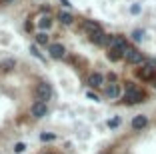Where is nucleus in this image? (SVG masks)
I'll return each mask as SVG.
<instances>
[{"instance_id":"nucleus-8","label":"nucleus","mask_w":156,"mask_h":154,"mask_svg":"<svg viewBox=\"0 0 156 154\" xmlns=\"http://www.w3.org/2000/svg\"><path fill=\"white\" fill-rule=\"evenodd\" d=\"M146 124H148V118L144 116V114H138V116L132 118V128L134 130H142Z\"/></svg>"},{"instance_id":"nucleus-3","label":"nucleus","mask_w":156,"mask_h":154,"mask_svg":"<svg viewBox=\"0 0 156 154\" xmlns=\"http://www.w3.org/2000/svg\"><path fill=\"white\" fill-rule=\"evenodd\" d=\"M34 96H36L40 102L50 100V96H52V86L48 84V82H38L36 88H34Z\"/></svg>"},{"instance_id":"nucleus-1","label":"nucleus","mask_w":156,"mask_h":154,"mask_svg":"<svg viewBox=\"0 0 156 154\" xmlns=\"http://www.w3.org/2000/svg\"><path fill=\"white\" fill-rule=\"evenodd\" d=\"M122 98H124L126 104H138V102L144 100V92H142V88H138L136 84L128 82V86H126V90H124Z\"/></svg>"},{"instance_id":"nucleus-16","label":"nucleus","mask_w":156,"mask_h":154,"mask_svg":"<svg viewBox=\"0 0 156 154\" xmlns=\"http://www.w3.org/2000/svg\"><path fill=\"white\" fill-rule=\"evenodd\" d=\"M106 56H108V60H112V62H116V60L122 58V54H120V52H116V50H108V52H106Z\"/></svg>"},{"instance_id":"nucleus-26","label":"nucleus","mask_w":156,"mask_h":154,"mask_svg":"<svg viewBox=\"0 0 156 154\" xmlns=\"http://www.w3.org/2000/svg\"><path fill=\"white\" fill-rule=\"evenodd\" d=\"M62 4H64V6H70V2H68V0H62Z\"/></svg>"},{"instance_id":"nucleus-22","label":"nucleus","mask_w":156,"mask_h":154,"mask_svg":"<svg viewBox=\"0 0 156 154\" xmlns=\"http://www.w3.org/2000/svg\"><path fill=\"white\" fill-rule=\"evenodd\" d=\"M132 36H134V40H142L144 32H142V30H134V34H132Z\"/></svg>"},{"instance_id":"nucleus-9","label":"nucleus","mask_w":156,"mask_h":154,"mask_svg":"<svg viewBox=\"0 0 156 154\" xmlns=\"http://www.w3.org/2000/svg\"><path fill=\"white\" fill-rule=\"evenodd\" d=\"M102 82H104V76H102L100 72H94V74H90V78H88V84H90L92 88H98V86H102Z\"/></svg>"},{"instance_id":"nucleus-19","label":"nucleus","mask_w":156,"mask_h":154,"mask_svg":"<svg viewBox=\"0 0 156 154\" xmlns=\"http://www.w3.org/2000/svg\"><path fill=\"white\" fill-rule=\"evenodd\" d=\"M30 52H32V56H36L38 60H44V56H42L40 52H38V48H36V46H30Z\"/></svg>"},{"instance_id":"nucleus-12","label":"nucleus","mask_w":156,"mask_h":154,"mask_svg":"<svg viewBox=\"0 0 156 154\" xmlns=\"http://www.w3.org/2000/svg\"><path fill=\"white\" fill-rule=\"evenodd\" d=\"M82 26H84V30H86L88 34H92V32H96V30H102L100 24H98V22H92V20H86Z\"/></svg>"},{"instance_id":"nucleus-17","label":"nucleus","mask_w":156,"mask_h":154,"mask_svg":"<svg viewBox=\"0 0 156 154\" xmlns=\"http://www.w3.org/2000/svg\"><path fill=\"white\" fill-rule=\"evenodd\" d=\"M36 42H38V44H42V46H46V44H48V34H46V32L36 34Z\"/></svg>"},{"instance_id":"nucleus-25","label":"nucleus","mask_w":156,"mask_h":154,"mask_svg":"<svg viewBox=\"0 0 156 154\" xmlns=\"http://www.w3.org/2000/svg\"><path fill=\"white\" fill-rule=\"evenodd\" d=\"M130 12H132V14H138V12H140V6H138V4H134L132 8H130Z\"/></svg>"},{"instance_id":"nucleus-14","label":"nucleus","mask_w":156,"mask_h":154,"mask_svg":"<svg viewBox=\"0 0 156 154\" xmlns=\"http://www.w3.org/2000/svg\"><path fill=\"white\" fill-rule=\"evenodd\" d=\"M14 66H16V60H14V58H6V60H2V64H0V68H2L4 72H8V70H12Z\"/></svg>"},{"instance_id":"nucleus-13","label":"nucleus","mask_w":156,"mask_h":154,"mask_svg":"<svg viewBox=\"0 0 156 154\" xmlns=\"http://www.w3.org/2000/svg\"><path fill=\"white\" fill-rule=\"evenodd\" d=\"M58 20H60L62 24H66V26H70V24L74 22L72 14H70V12H62V10H60V14H58Z\"/></svg>"},{"instance_id":"nucleus-10","label":"nucleus","mask_w":156,"mask_h":154,"mask_svg":"<svg viewBox=\"0 0 156 154\" xmlns=\"http://www.w3.org/2000/svg\"><path fill=\"white\" fill-rule=\"evenodd\" d=\"M88 36H90V42H94V44H104L106 42V34L102 30L92 32V34H88Z\"/></svg>"},{"instance_id":"nucleus-23","label":"nucleus","mask_w":156,"mask_h":154,"mask_svg":"<svg viewBox=\"0 0 156 154\" xmlns=\"http://www.w3.org/2000/svg\"><path fill=\"white\" fill-rule=\"evenodd\" d=\"M146 66H150V68H154V70H156V60L154 58H148L146 60Z\"/></svg>"},{"instance_id":"nucleus-4","label":"nucleus","mask_w":156,"mask_h":154,"mask_svg":"<svg viewBox=\"0 0 156 154\" xmlns=\"http://www.w3.org/2000/svg\"><path fill=\"white\" fill-rule=\"evenodd\" d=\"M122 58H126V62H130V64H140V62H144L142 52H140V50H136V48H132V46L124 52Z\"/></svg>"},{"instance_id":"nucleus-28","label":"nucleus","mask_w":156,"mask_h":154,"mask_svg":"<svg viewBox=\"0 0 156 154\" xmlns=\"http://www.w3.org/2000/svg\"><path fill=\"white\" fill-rule=\"evenodd\" d=\"M154 86H156V84H154Z\"/></svg>"},{"instance_id":"nucleus-5","label":"nucleus","mask_w":156,"mask_h":154,"mask_svg":"<svg viewBox=\"0 0 156 154\" xmlns=\"http://www.w3.org/2000/svg\"><path fill=\"white\" fill-rule=\"evenodd\" d=\"M46 112H48V106H46V102H40V100H36V102L30 106V114H32L34 118L46 116Z\"/></svg>"},{"instance_id":"nucleus-7","label":"nucleus","mask_w":156,"mask_h":154,"mask_svg":"<svg viewBox=\"0 0 156 154\" xmlns=\"http://www.w3.org/2000/svg\"><path fill=\"white\" fill-rule=\"evenodd\" d=\"M136 74H138V78H142V80H152V78H154V74H156V70L144 64V66L140 68V70H138Z\"/></svg>"},{"instance_id":"nucleus-18","label":"nucleus","mask_w":156,"mask_h":154,"mask_svg":"<svg viewBox=\"0 0 156 154\" xmlns=\"http://www.w3.org/2000/svg\"><path fill=\"white\" fill-rule=\"evenodd\" d=\"M24 150H26V144H24V142H16V144H14V152L16 154L24 152Z\"/></svg>"},{"instance_id":"nucleus-20","label":"nucleus","mask_w":156,"mask_h":154,"mask_svg":"<svg viewBox=\"0 0 156 154\" xmlns=\"http://www.w3.org/2000/svg\"><path fill=\"white\" fill-rule=\"evenodd\" d=\"M54 138H56V136L54 134H46V132H42V134H40V140H54Z\"/></svg>"},{"instance_id":"nucleus-24","label":"nucleus","mask_w":156,"mask_h":154,"mask_svg":"<svg viewBox=\"0 0 156 154\" xmlns=\"http://www.w3.org/2000/svg\"><path fill=\"white\" fill-rule=\"evenodd\" d=\"M86 96H88V98H90V100H94V102H98V96H96V94H94V92H88V94H86Z\"/></svg>"},{"instance_id":"nucleus-11","label":"nucleus","mask_w":156,"mask_h":154,"mask_svg":"<svg viewBox=\"0 0 156 154\" xmlns=\"http://www.w3.org/2000/svg\"><path fill=\"white\" fill-rule=\"evenodd\" d=\"M104 94L108 96V98H118V96H120V86H118V84H110V86H106Z\"/></svg>"},{"instance_id":"nucleus-15","label":"nucleus","mask_w":156,"mask_h":154,"mask_svg":"<svg viewBox=\"0 0 156 154\" xmlns=\"http://www.w3.org/2000/svg\"><path fill=\"white\" fill-rule=\"evenodd\" d=\"M38 26H40L42 30H48V28L52 26V20L48 18V16H42V18H40V22H38Z\"/></svg>"},{"instance_id":"nucleus-6","label":"nucleus","mask_w":156,"mask_h":154,"mask_svg":"<svg viewBox=\"0 0 156 154\" xmlns=\"http://www.w3.org/2000/svg\"><path fill=\"white\" fill-rule=\"evenodd\" d=\"M48 52H50V56L54 60L64 58V54H66V50H64V46H62V44H50V46H48Z\"/></svg>"},{"instance_id":"nucleus-27","label":"nucleus","mask_w":156,"mask_h":154,"mask_svg":"<svg viewBox=\"0 0 156 154\" xmlns=\"http://www.w3.org/2000/svg\"><path fill=\"white\" fill-rule=\"evenodd\" d=\"M2 2H14V0H2Z\"/></svg>"},{"instance_id":"nucleus-2","label":"nucleus","mask_w":156,"mask_h":154,"mask_svg":"<svg viewBox=\"0 0 156 154\" xmlns=\"http://www.w3.org/2000/svg\"><path fill=\"white\" fill-rule=\"evenodd\" d=\"M104 44H108V50H116V52H120L122 56H124V52L130 48L128 40H126L124 36H106Z\"/></svg>"},{"instance_id":"nucleus-21","label":"nucleus","mask_w":156,"mask_h":154,"mask_svg":"<svg viewBox=\"0 0 156 154\" xmlns=\"http://www.w3.org/2000/svg\"><path fill=\"white\" fill-rule=\"evenodd\" d=\"M120 124V118H112V120H108V126L110 128H116Z\"/></svg>"}]
</instances>
